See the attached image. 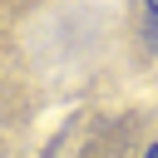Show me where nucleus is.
<instances>
[{
	"label": "nucleus",
	"instance_id": "f257e3e1",
	"mask_svg": "<svg viewBox=\"0 0 158 158\" xmlns=\"http://www.w3.org/2000/svg\"><path fill=\"white\" fill-rule=\"evenodd\" d=\"M143 35H148V44L158 49V15H148V30H143Z\"/></svg>",
	"mask_w": 158,
	"mask_h": 158
},
{
	"label": "nucleus",
	"instance_id": "f03ea898",
	"mask_svg": "<svg viewBox=\"0 0 158 158\" xmlns=\"http://www.w3.org/2000/svg\"><path fill=\"white\" fill-rule=\"evenodd\" d=\"M148 15H158V0H148Z\"/></svg>",
	"mask_w": 158,
	"mask_h": 158
},
{
	"label": "nucleus",
	"instance_id": "7ed1b4c3",
	"mask_svg": "<svg viewBox=\"0 0 158 158\" xmlns=\"http://www.w3.org/2000/svg\"><path fill=\"white\" fill-rule=\"evenodd\" d=\"M143 158H158V148H148V153H143Z\"/></svg>",
	"mask_w": 158,
	"mask_h": 158
}]
</instances>
